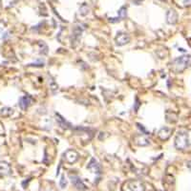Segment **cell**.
Instances as JSON below:
<instances>
[{"mask_svg": "<svg viewBox=\"0 0 191 191\" xmlns=\"http://www.w3.org/2000/svg\"><path fill=\"white\" fill-rule=\"evenodd\" d=\"M189 145L188 134L185 131H180L175 139V147L178 150H185Z\"/></svg>", "mask_w": 191, "mask_h": 191, "instance_id": "obj_1", "label": "cell"}, {"mask_svg": "<svg viewBox=\"0 0 191 191\" xmlns=\"http://www.w3.org/2000/svg\"><path fill=\"white\" fill-rule=\"evenodd\" d=\"M174 70L176 72H182L191 65V56H182L175 58L173 61Z\"/></svg>", "mask_w": 191, "mask_h": 191, "instance_id": "obj_2", "label": "cell"}, {"mask_svg": "<svg viewBox=\"0 0 191 191\" xmlns=\"http://www.w3.org/2000/svg\"><path fill=\"white\" fill-rule=\"evenodd\" d=\"M78 158H79L78 153L76 150H73V149H68L67 151H65L63 153V159L65 160V162L70 164H73L78 162Z\"/></svg>", "mask_w": 191, "mask_h": 191, "instance_id": "obj_3", "label": "cell"}, {"mask_svg": "<svg viewBox=\"0 0 191 191\" xmlns=\"http://www.w3.org/2000/svg\"><path fill=\"white\" fill-rule=\"evenodd\" d=\"M127 186L131 191H145L144 183L139 180H132L128 182Z\"/></svg>", "mask_w": 191, "mask_h": 191, "instance_id": "obj_4", "label": "cell"}, {"mask_svg": "<svg viewBox=\"0 0 191 191\" xmlns=\"http://www.w3.org/2000/svg\"><path fill=\"white\" fill-rule=\"evenodd\" d=\"M70 179H71V182L73 185H75V187L76 189H78V190H86V185H84V182L81 181V179H80L78 176H76V175H70Z\"/></svg>", "mask_w": 191, "mask_h": 191, "instance_id": "obj_5", "label": "cell"}, {"mask_svg": "<svg viewBox=\"0 0 191 191\" xmlns=\"http://www.w3.org/2000/svg\"><path fill=\"white\" fill-rule=\"evenodd\" d=\"M116 42H117V45L118 46H123L125 44H127L130 42V36L128 33H118V36H116Z\"/></svg>", "mask_w": 191, "mask_h": 191, "instance_id": "obj_6", "label": "cell"}, {"mask_svg": "<svg viewBox=\"0 0 191 191\" xmlns=\"http://www.w3.org/2000/svg\"><path fill=\"white\" fill-rule=\"evenodd\" d=\"M87 168L89 170H91L92 172H93V173L97 174V175H100L101 174V167H100V165L98 164V162L94 158L91 159L89 163H88Z\"/></svg>", "mask_w": 191, "mask_h": 191, "instance_id": "obj_7", "label": "cell"}, {"mask_svg": "<svg viewBox=\"0 0 191 191\" xmlns=\"http://www.w3.org/2000/svg\"><path fill=\"white\" fill-rule=\"evenodd\" d=\"M166 21L168 24L174 25L178 21V14L176 13V11L171 9L166 13Z\"/></svg>", "mask_w": 191, "mask_h": 191, "instance_id": "obj_8", "label": "cell"}, {"mask_svg": "<svg viewBox=\"0 0 191 191\" xmlns=\"http://www.w3.org/2000/svg\"><path fill=\"white\" fill-rule=\"evenodd\" d=\"M33 99L30 96H24V97H21L19 98V107L22 109V110H27V108L31 105L32 103Z\"/></svg>", "mask_w": 191, "mask_h": 191, "instance_id": "obj_9", "label": "cell"}, {"mask_svg": "<svg viewBox=\"0 0 191 191\" xmlns=\"http://www.w3.org/2000/svg\"><path fill=\"white\" fill-rule=\"evenodd\" d=\"M171 133H172V130H171L170 128L162 127V128L159 131L158 136H159V138H160V140H166L169 139V137L171 136Z\"/></svg>", "mask_w": 191, "mask_h": 191, "instance_id": "obj_10", "label": "cell"}, {"mask_svg": "<svg viewBox=\"0 0 191 191\" xmlns=\"http://www.w3.org/2000/svg\"><path fill=\"white\" fill-rule=\"evenodd\" d=\"M11 172V168L10 164L6 162H0V175L2 176H8Z\"/></svg>", "mask_w": 191, "mask_h": 191, "instance_id": "obj_11", "label": "cell"}, {"mask_svg": "<svg viewBox=\"0 0 191 191\" xmlns=\"http://www.w3.org/2000/svg\"><path fill=\"white\" fill-rule=\"evenodd\" d=\"M56 121L58 122V124L61 126L62 128L64 129H68V128H71L72 127V125L71 123L69 121H67L63 117H61L59 114H56Z\"/></svg>", "mask_w": 191, "mask_h": 191, "instance_id": "obj_12", "label": "cell"}, {"mask_svg": "<svg viewBox=\"0 0 191 191\" xmlns=\"http://www.w3.org/2000/svg\"><path fill=\"white\" fill-rule=\"evenodd\" d=\"M82 31L83 29L82 28H80V26L78 25V26H76L74 30H73V38H72V44H73V42H76L78 39H79V37L81 36V33H82Z\"/></svg>", "mask_w": 191, "mask_h": 191, "instance_id": "obj_13", "label": "cell"}, {"mask_svg": "<svg viewBox=\"0 0 191 191\" xmlns=\"http://www.w3.org/2000/svg\"><path fill=\"white\" fill-rule=\"evenodd\" d=\"M134 140H135V143L140 146H146L149 144V140L143 135H137L134 138Z\"/></svg>", "mask_w": 191, "mask_h": 191, "instance_id": "obj_14", "label": "cell"}, {"mask_svg": "<svg viewBox=\"0 0 191 191\" xmlns=\"http://www.w3.org/2000/svg\"><path fill=\"white\" fill-rule=\"evenodd\" d=\"M89 7H88V5L86 3H83L81 4V6L79 7V14H81V15H86L88 14V13H89Z\"/></svg>", "mask_w": 191, "mask_h": 191, "instance_id": "obj_15", "label": "cell"}, {"mask_svg": "<svg viewBox=\"0 0 191 191\" xmlns=\"http://www.w3.org/2000/svg\"><path fill=\"white\" fill-rule=\"evenodd\" d=\"M126 15H127V9L125 7H121L118 11V16L120 19H123L126 17Z\"/></svg>", "mask_w": 191, "mask_h": 191, "instance_id": "obj_16", "label": "cell"}, {"mask_svg": "<svg viewBox=\"0 0 191 191\" xmlns=\"http://www.w3.org/2000/svg\"><path fill=\"white\" fill-rule=\"evenodd\" d=\"M13 111L14 110L9 108V107H4V108H2V110H1V115L4 117H9L13 114Z\"/></svg>", "mask_w": 191, "mask_h": 191, "instance_id": "obj_17", "label": "cell"}, {"mask_svg": "<svg viewBox=\"0 0 191 191\" xmlns=\"http://www.w3.org/2000/svg\"><path fill=\"white\" fill-rule=\"evenodd\" d=\"M50 83V82H49ZM50 87H51V89H52V91L55 93V92L57 90V88H58V86H57V84L55 82V80H53V79H51V83H50Z\"/></svg>", "mask_w": 191, "mask_h": 191, "instance_id": "obj_18", "label": "cell"}, {"mask_svg": "<svg viewBox=\"0 0 191 191\" xmlns=\"http://www.w3.org/2000/svg\"><path fill=\"white\" fill-rule=\"evenodd\" d=\"M59 185H60V187L61 188H65L67 185V182H66V180H65V177L62 175L61 176V179H60V182H59Z\"/></svg>", "mask_w": 191, "mask_h": 191, "instance_id": "obj_19", "label": "cell"}, {"mask_svg": "<svg viewBox=\"0 0 191 191\" xmlns=\"http://www.w3.org/2000/svg\"><path fill=\"white\" fill-rule=\"evenodd\" d=\"M137 125H138V127H139V129L140 130L141 132H143V134H144V135H149V133H148V131L146 129H145L144 127L141 124H140V123H137Z\"/></svg>", "mask_w": 191, "mask_h": 191, "instance_id": "obj_20", "label": "cell"}, {"mask_svg": "<svg viewBox=\"0 0 191 191\" xmlns=\"http://www.w3.org/2000/svg\"><path fill=\"white\" fill-rule=\"evenodd\" d=\"M120 20H121V19H120V17H118V16L116 17V18H114V17H113V18H109V21H110V22H112V23H116V22L120 21Z\"/></svg>", "mask_w": 191, "mask_h": 191, "instance_id": "obj_21", "label": "cell"}, {"mask_svg": "<svg viewBox=\"0 0 191 191\" xmlns=\"http://www.w3.org/2000/svg\"><path fill=\"white\" fill-rule=\"evenodd\" d=\"M183 4H185V7H191V0H185Z\"/></svg>", "mask_w": 191, "mask_h": 191, "instance_id": "obj_22", "label": "cell"}, {"mask_svg": "<svg viewBox=\"0 0 191 191\" xmlns=\"http://www.w3.org/2000/svg\"><path fill=\"white\" fill-rule=\"evenodd\" d=\"M139 106H140V101H139V99L136 98V106H135V111L137 112L138 109H139Z\"/></svg>", "mask_w": 191, "mask_h": 191, "instance_id": "obj_23", "label": "cell"}, {"mask_svg": "<svg viewBox=\"0 0 191 191\" xmlns=\"http://www.w3.org/2000/svg\"><path fill=\"white\" fill-rule=\"evenodd\" d=\"M143 2V0H133V3H135V5H140Z\"/></svg>", "mask_w": 191, "mask_h": 191, "instance_id": "obj_24", "label": "cell"}, {"mask_svg": "<svg viewBox=\"0 0 191 191\" xmlns=\"http://www.w3.org/2000/svg\"><path fill=\"white\" fill-rule=\"evenodd\" d=\"M186 166L189 168V170L191 171V160H188V162H186Z\"/></svg>", "mask_w": 191, "mask_h": 191, "instance_id": "obj_25", "label": "cell"}, {"mask_svg": "<svg viewBox=\"0 0 191 191\" xmlns=\"http://www.w3.org/2000/svg\"><path fill=\"white\" fill-rule=\"evenodd\" d=\"M7 37H9V36H8V33H5V36H4V34H3V36H2V38H3V39H6Z\"/></svg>", "mask_w": 191, "mask_h": 191, "instance_id": "obj_26", "label": "cell"}, {"mask_svg": "<svg viewBox=\"0 0 191 191\" xmlns=\"http://www.w3.org/2000/svg\"><path fill=\"white\" fill-rule=\"evenodd\" d=\"M0 3H1V0H0Z\"/></svg>", "mask_w": 191, "mask_h": 191, "instance_id": "obj_27", "label": "cell"}]
</instances>
